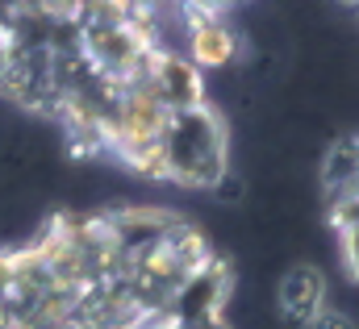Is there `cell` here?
<instances>
[{
	"mask_svg": "<svg viewBox=\"0 0 359 329\" xmlns=\"http://www.w3.org/2000/svg\"><path fill=\"white\" fill-rule=\"evenodd\" d=\"M330 304V284L326 271L309 258H297L280 271L276 279V313L280 329H309V321Z\"/></svg>",
	"mask_w": 359,
	"mask_h": 329,
	"instance_id": "2",
	"label": "cell"
},
{
	"mask_svg": "<svg viewBox=\"0 0 359 329\" xmlns=\"http://www.w3.org/2000/svg\"><path fill=\"white\" fill-rule=\"evenodd\" d=\"M351 13H355V29H359V4H351Z\"/></svg>",
	"mask_w": 359,
	"mask_h": 329,
	"instance_id": "9",
	"label": "cell"
},
{
	"mask_svg": "<svg viewBox=\"0 0 359 329\" xmlns=\"http://www.w3.org/2000/svg\"><path fill=\"white\" fill-rule=\"evenodd\" d=\"M142 88L163 113H184L205 104V76L192 59H172V55H151Z\"/></svg>",
	"mask_w": 359,
	"mask_h": 329,
	"instance_id": "3",
	"label": "cell"
},
{
	"mask_svg": "<svg viewBox=\"0 0 359 329\" xmlns=\"http://www.w3.org/2000/svg\"><path fill=\"white\" fill-rule=\"evenodd\" d=\"M17 17H21V4L4 0V4H0V42H8V34L17 29Z\"/></svg>",
	"mask_w": 359,
	"mask_h": 329,
	"instance_id": "8",
	"label": "cell"
},
{
	"mask_svg": "<svg viewBox=\"0 0 359 329\" xmlns=\"http://www.w3.org/2000/svg\"><path fill=\"white\" fill-rule=\"evenodd\" d=\"M155 146H159V179L176 188L209 192L230 171V125L209 104L168 113Z\"/></svg>",
	"mask_w": 359,
	"mask_h": 329,
	"instance_id": "1",
	"label": "cell"
},
{
	"mask_svg": "<svg viewBox=\"0 0 359 329\" xmlns=\"http://www.w3.org/2000/svg\"><path fill=\"white\" fill-rule=\"evenodd\" d=\"M309 329H359L355 313H347V309H339V304H326L313 321H309Z\"/></svg>",
	"mask_w": 359,
	"mask_h": 329,
	"instance_id": "7",
	"label": "cell"
},
{
	"mask_svg": "<svg viewBox=\"0 0 359 329\" xmlns=\"http://www.w3.org/2000/svg\"><path fill=\"white\" fill-rule=\"evenodd\" d=\"M334 230H339V242H343V262L351 271V279H359V196H343L334 204H326Z\"/></svg>",
	"mask_w": 359,
	"mask_h": 329,
	"instance_id": "5",
	"label": "cell"
},
{
	"mask_svg": "<svg viewBox=\"0 0 359 329\" xmlns=\"http://www.w3.org/2000/svg\"><path fill=\"white\" fill-rule=\"evenodd\" d=\"M247 196H251V188H247V179H243L234 167H230L213 188H209V200H213L217 209H243V204H247Z\"/></svg>",
	"mask_w": 359,
	"mask_h": 329,
	"instance_id": "6",
	"label": "cell"
},
{
	"mask_svg": "<svg viewBox=\"0 0 359 329\" xmlns=\"http://www.w3.org/2000/svg\"><path fill=\"white\" fill-rule=\"evenodd\" d=\"M359 188V138L355 134H339L334 142H326V155L318 163V192L326 204L351 196Z\"/></svg>",
	"mask_w": 359,
	"mask_h": 329,
	"instance_id": "4",
	"label": "cell"
}]
</instances>
